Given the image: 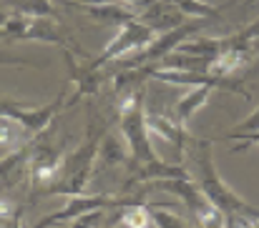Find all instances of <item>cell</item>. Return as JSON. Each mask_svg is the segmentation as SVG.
Segmentation results:
<instances>
[{
    "label": "cell",
    "mask_w": 259,
    "mask_h": 228,
    "mask_svg": "<svg viewBox=\"0 0 259 228\" xmlns=\"http://www.w3.org/2000/svg\"><path fill=\"white\" fill-rule=\"evenodd\" d=\"M211 141H201L194 151V163H196V181L204 193V198L224 216L227 228H249L259 221V208L247 203L239 193H234L219 176L214 165V153H211Z\"/></svg>",
    "instance_id": "obj_1"
},
{
    "label": "cell",
    "mask_w": 259,
    "mask_h": 228,
    "mask_svg": "<svg viewBox=\"0 0 259 228\" xmlns=\"http://www.w3.org/2000/svg\"><path fill=\"white\" fill-rule=\"evenodd\" d=\"M106 133L101 131L98 121L91 116L88 128H86V141L73 153H66V163H63L61 176L43 193L46 196H63V198L83 196L86 193V186H88V178H91V173L96 168V160H98V146H101V138Z\"/></svg>",
    "instance_id": "obj_2"
},
{
    "label": "cell",
    "mask_w": 259,
    "mask_h": 228,
    "mask_svg": "<svg viewBox=\"0 0 259 228\" xmlns=\"http://www.w3.org/2000/svg\"><path fill=\"white\" fill-rule=\"evenodd\" d=\"M144 98H146V88L144 83L141 85H134L128 90H123L118 95V126H121V138L126 141L128 153H131V160L136 165H144L149 160H156L159 155L151 146V133H149V126H146V105H144Z\"/></svg>",
    "instance_id": "obj_3"
},
{
    "label": "cell",
    "mask_w": 259,
    "mask_h": 228,
    "mask_svg": "<svg viewBox=\"0 0 259 228\" xmlns=\"http://www.w3.org/2000/svg\"><path fill=\"white\" fill-rule=\"evenodd\" d=\"M66 100H68V93H61L56 100H51L46 105H28V103H20L15 98H0V118L15 121L28 133L40 136L43 131L53 128L56 116L66 108Z\"/></svg>",
    "instance_id": "obj_4"
},
{
    "label": "cell",
    "mask_w": 259,
    "mask_h": 228,
    "mask_svg": "<svg viewBox=\"0 0 259 228\" xmlns=\"http://www.w3.org/2000/svg\"><path fill=\"white\" fill-rule=\"evenodd\" d=\"M156 35H159V33H156L154 28H149L146 23H141V20L136 18V20H131V23H126V25L118 28V33L108 40V45L101 50V55H96V58L88 63V68L101 71V68H103L106 63H111V61H123V58H128L131 53H139L141 48H146Z\"/></svg>",
    "instance_id": "obj_5"
},
{
    "label": "cell",
    "mask_w": 259,
    "mask_h": 228,
    "mask_svg": "<svg viewBox=\"0 0 259 228\" xmlns=\"http://www.w3.org/2000/svg\"><path fill=\"white\" fill-rule=\"evenodd\" d=\"M206 18H196L194 23H184L181 28H174L169 33H159L146 48H141L139 53H134L131 58L118 63V71H134V68H144V66H159L169 53H174L184 40H189L191 33H196L204 25Z\"/></svg>",
    "instance_id": "obj_6"
},
{
    "label": "cell",
    "mask_w": 259,
    "mask_h": 228,
    "mask_svg": "<svg viewBox=\"0 0 259 228\" xmlns=\"http://www.w3.org/2000/svg\"><path fill=\"white\" fill-rule=\"evenodd\" d=\"M126 203H141L139 198H118V196H106V193H93V196H71L66 198V206L51 216H46L43 221H38L35 228H53L61 223H71L76 218H81L83 213L91 211H101V208H121Z\"/></svg>",
    "instance_id": "obj_7"
},
{
    "label": "cell",
    "mask_w": 259,
    "mask_h": 228,
    "mask_svg": "<svg viewBox=\"0 0 259 228\" xmlns=\"http://www.w3.org/2000/svg\"><path fill=\"white\" fill-rule=\"evenodd\" d=\"M146 186H149V188L166 191V193H171V196H179V201H181L194 216L209 203L194 178H161V181H151V183H146Z\"/></svg>",
    "instance_id": "obj_8"
},
{
    "label": "cell",
    "mask_w": 259,
    "mask_h": 228,
    "mask_svg": "<svg viewBox=\"0 0 259 228\" xmlns=\"http://www.w3.org/2000/svg\"><path fill=\"white\" fill-rule=\"evenodd\" d=\"M146 126H149V133L159 136L161 141H166L169 146H174V151H176V163H181V155H184L186 143H189L186 126L179 123V121L166 118V116L151 113V110H146Z\"/></svg>",
    "instance_id": "obj_9"
},
{
    "label": "cell",
    "mask_w": 259,
    "mask_h": 228,
    "mask_svg": "<svg viewBox=\"0 0 259 228\" xmlns=\"http://www.w3.org/2000/svg\"><path fill=\"white\" fill-rule=\"evenodd\" d=\"M184 18L186 15L176 5L166 3V0H156V3H151L149 8H144L139 13V20L146 23L149 28H154L156 33H169L174 28H181L184 25Z\"/></svg>",
    "instance_id": "obj_10"
},
{
    "label": "cell",
    "mask_w": 259,
    "mask_h": 228,
    "mask_svg": "<svg viewBox=\"0 0 259 228\" xmlns=\"http://www.w3.org/2000/svg\"><path fill=\"white\" fill-rule=\"evenodd\" d=\"M23 40H38V43H51V45H61V48H71L58 28V23L53 18H30L28 15V25H25V35Z\"/></svg>",
    "instance_id": "obj_11"
},
{
    "label": "cell",
    "mask_w": 259,
    "mask_h": 228,
    "mask_svg": "<svg viewBox=\"0 0 259 228\" xmlns=\"http://www.w3.org/2000/svg\"><path fill=\"white\" fill-rule=\"evenodd\" d=\"M86 13L93 20H98V23H103V25H116V28H121V25H126V23H131V20L139 18V10H134V8L123 5V3L88 5Z\"/></svg>",
    "instance_id": "obj_12"
},
{
    "label": "cell",
    "mask_w": 259,
    "mask_h": 228,
    "mask_svg": "<svg viewBox=\"0 0 259 228\" xmlns=\"http://www.w3.org/2000/svg\"><path fill=\"white\" fill-rule=\"evenodd\" d=\"M30 155H33V141H28V143L8 151L0 158V188L13 183V178L30 163Z\"/></svg>",
    "instance_id": "obj_13"
},
{
    "label": "cell",
    "mask_w": 259,
    "mask_h": 228,
    "mask_svg": "<svg viewBox=\"0 0 259 228\" xmlns=\"http://www.w3.org/2000/svg\"><path fill=\"white\" fill-rule=\"evenodd\" d=\"M128 158H131V153H128V146H126L123 138L118 141V138L111 136V133H106V136L101 138V146H98V165H101V168L126 165Z\"/></svg>",
    "instance_id": "obj_14"
},
{
    "label": "cell",
    "mask_w": 259,
    "mask_h": 228,
    "mask_svg": "<svg viewBox=\"0 0 259 228\" xmlns=\"http://www.w3.org/2000/svg\"><path fill=\"white\" fill-rule=\"evenodd\" d=\"M211 90H214V88H209V85H194L184 98H179V103H176V121L186 126V123L191 121V116H194L199 108L206 105Z\"/></svg>",
    "instance_id": "obj_15"
},
{
    "label": "cell",
    "mask_w": 259,
    "mask_h": 228,
    "mask_svg": "<svg viewBox=\"0 0 259 228\" xmlns=\"http://www.w3.org/2000/svg\"><path fill=\"white\" fill-rule=\"evenodd\" d=\"M118 226L123 228H149L151 221V211L146 203H126L118 208Z\"/></svg>",
    "instance_id": "obj_16"
},
{
    "label": "cell",
    "mask_w": 259,
    "mask_h": 228,
    "mask_svg": "<svg viewBox=\"0 0 259 228\" xmlns=\"http://www.w3.org/2000/svg\"><path fill=\"white\" fill-rule=\"evenodd\" d=\"M15 13L30 15V18H53L56 8L51 0H5Z\"/></svg>",
    "instance_id": "obj_17"
},
{
    "label": "cell",
    "mask_w": 259,
    "mask_h": 228,
    "mask_svg": "<svg viewBox=\"0 0 259 228\" xmlns=\"http://www.w3.org/2000/svg\"><path fill=\"white\" fill-rule=\"evenodd\" d=\"M23 131H25V128H23L20 123L8 121V118H0V148L13 151V148H18V146L28 143Z\"/></svg>",
    "instance_id": "obj_18"
},
{
    "label": "cell",
    "mask_w": 259,
    "mask_h": 228,
    "mask_svg": "<svg viewBox=\"0 0 259 228\" xmlns=\"http://www.w3.org/2000/svg\"><path fill=\"white\" fill-rule=\"evenodd\" d=\"M146 206H149V211H151V221L159 228H191L184 218H176L171 213H166L164 206H156V203H149V201H146Z\"/></svg>",
    "instance_id": "obj_19"
},
{
    "label": "cell",
    "mask_w": 259,
    "mask_h": 228,
    "mask_svg": "<svg viewBox=\"0 0 259 228\" xmlns=\"http://www.w3.org/2000/svg\"><path fill=\"white\" fill-rule=\"evenodd\" d=\"M196 221H199V228H227L224 216H222L211 203H206V206L196 213Z\"/></svg>",
    "instance_id": "obj_20"
},
{
    "label": "cell",
    "mask_w": 259,
    "mask_h": 228,
    "mask_svg": "<svg viewBox=\"0 0 259 228\" xmlns=\"http://www.w3.org/2000/svg\"><path fill=\"white\" fill-rule=\"evenodd\" d=\"M249 133H259V108L252 116H247L234 131L227 133V141H239L242 136H249Z\"/></svg>",
    "instance_id": "obj_21"
},
{
    "label": "cell",
    "mask_w": 259,
    "mask_h": 228,
    "mask_svg": "<svg viewBox=\"0 0 259 228\" xmlns=\"http://www.w3.org/2000/svg\"><path fill=\"white\" fill-rule=\"evenodd\" d=\"M103 213H106V208H101V211H91V213H83L81 218H76V226H73V228H98L101 218H103Z\"/></svg>",
    "instance_id": "obj_22"
},
{
    "label": "cell",
    "mask_w": 259,
    "mask_h": 228,
    "mask_svg": "<svg viewBox=\"0 0 259 228\" xmlns=\"http://www.w3.org/2000/svg\"><path fill=\"white\" fill-rule=\"evenodd\" d=\"M18 216H20V208H18L10 198H3V196H0V221L8 223V221H13V218H18Z\"/></svg>",
    "instance_id": "obj_23"
},
{
    "label": "cell",
    "mask_w": 259,
    "mask_h": 228,
    "mask_svg": "<svg viewBox=\"0 0 259 228\" xmlns=\"http://www.w3.org/2000/svg\"><path fill=\"white\" fill-rule=\"evenodd\" d=\"M0 66H18V68H38L35 61H25V58H18L13 53H0Z\"/></svg>",
    "instance_id": "obj_24"
},
{
    "label": "cell",
    "mask_w": 259,
    "mask_h": 228,
    "mask_svg": "<svg viewBox=\"0 0 259 228\" xmlns=\"http://www.w3.org/2000/svg\"><path fill=\"white\" fill-rule=\"evenodd\" d=\"M237 40H244V43H252V40H259V20H254L252 25H247L242 33L234 35Z\"/></svg>",
    "instance_id": "obj_25"
},
{
    "label": "cell",
    "mask_w": 259,
    "mask_h": 228,
    "mask_svg": "<svg viewBox=\"0 0 259 228\" xmlns=\"http://www.w3.org/2000/svg\"><path fill=\"white\" fill-rule=\"evenodd\" d=\"M106 3H121V0H76V5H83V8H88V5H106Z\"/></svg>",
    "instance_id": "obj_26"
},
{
    "label": "cell",
    "mask_w": 259,
    "mask_h": 228,
    "mask_svg": "<svg viewBox=\"0 0 259 228\" xmlns=\"http://www.w3.org/2000/svg\"><path fill=\"white\" fill-rule=\"evenodd\" d=\"M3 228H23V223H20V216H18V218H13V221H8Z\"/></svg>",
    "instance_id": "obj_27"
},
{
    "label": "cell",
    "mask_w": 259,
    "mask_h": 228,
    "mask_svg": "<svg viewBox=\"0 0 259 228\" xmlns=\"http://www.w3.org/2000/svg\"><path fill=\"white\" fill-rule=\"evenodd\" d=\"M3 226H5V221H0V228H3Z\"/></svg>",
    "instance_id": "obj_28"
},
{
    "label": "cell",
    "mask_w": 259,
    "mask_h": 228,
    "mask_svg": "<svg viewBox=\"0 0 259 228\" xmlns=\"http://www.w3.org/2000/svg\"><path fill=\"white\" fill-rule=\"evenodd\" d=\"M257 73H259V66H257Z\"/></svg>",
    "instance_id": "obj_29"
},
{
    "label": "cell",
    "mask_w": 259,
    "mask_h": 228,
    "mask_svg": "<svg viewBox=\"0 0 259 228\" xmlns=\"http://www.w3.org/2000/svg\"><path fill=\"white\" fill-rule=\"evenodd\" d=\"M257 146H259V141H257Z\"/></svg>",
    "instance_id": "obj_30"
}]
</instances>
